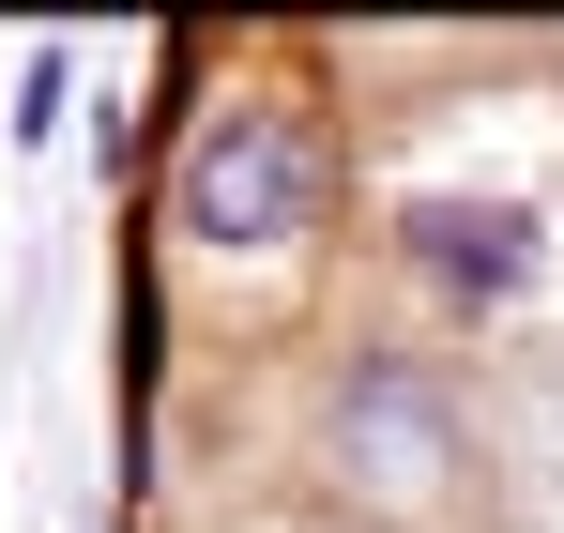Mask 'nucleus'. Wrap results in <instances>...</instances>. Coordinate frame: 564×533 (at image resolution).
<instances>
[{"instance_id":"obj_1","label":"nucleus","mask_w":564,"mask_h":533,"mask_svg":"<svg viewBox=\"0 0 564 533\" xmlns=\"http://www.w3.org/2000/svg\"><path fill=\"white\" fill-rule=\"evenodd\" d=\"M184 229L198 244H290L305 229V138L275 107H214L184 153Z\"/></svg>"},{"instance_id":"obj_2","label":"nucleus","mask_w":564,"mask_h":533,"mask_svg":"<svg viewBox=\"0 0 564 533\" xmlns=\"http://www.w3.org/2000/svg\"><path fill=\"white\" fill-rule=\"evenodd\" d=\"M412 244H427V274H443V290H473V305H519V290H534V229H519V214L427 198V214H412Z\"/></svg>"}]
</instances>
